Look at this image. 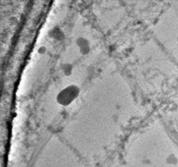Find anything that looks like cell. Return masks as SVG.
I'll return each mask as SVG.
<instances>
[{
	"label": "cell",
	"instance_id": "1",
	"mask_svg": "<svg viewBox=\"0 0 178 167\" xmlns=\"http://www.w3.org/2000/svg\"><path fill=\"white\" fill-rule=\"evenodd\" d=\"M79 92V89L76 86H69L60 92L57 100L62 104H68L77 97Z\"/></svg>",
	"mask_w": 178,
	"mask_h": 167
},
{
	"label": "cell",
	"instance_id": "2",
	"mask_svg": "<svg viewBox=\"0 0 178 167\" xmlns=\"http://www.w3.org/2000/svg\"><path fill=\"white\" fill-rule=\"evenodd\" d=\"M40 51V54H42V53H44L45 51L44 47H41L40 49V50H39V52Z\"/></svg>",
	"mask_w": 178,
	"mask_h": 167
}]
</instances>
